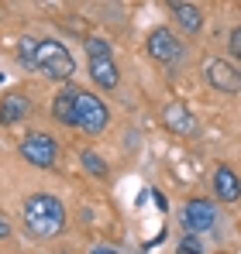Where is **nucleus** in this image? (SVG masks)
Listing matches in <instances>:
<instances>
[{
  "label": "nucleus",
  "mask_w": 241,
  "mask_h": 254,
  "mask_svg": "<svg viewBox=\"0 0 241 254\" xmlns=\"http://www.w3.org/2000/svg\"><path fill=\"white\" fill-rule=\"evenodd\" d=\"M24 227H28L31 237L52 241V237H59L62 227H66V206H62L55 196H45V192L28 196V199H24Z\"/></svg>",
  "instance_id": "obj_1"
},
{
  "label": "nucleus",
  "mask_w": 241,
  "mask_h": 254,
  "mask_svg": "<svg viewBox=\"0 0 241 254\" xmlns=\"http://www.w3.org/2000/svg\"><path fill=\"white\" fill-rule=\"evenodd\" d=\"M38 72H45L48 79H59V83H69L73 72H76V62L69 55V48L55 38H45L38 42Z\"/></svg>",
  "instance_id": "obj_2"
},
{
  "label": "nucleus",
  "mask_w": 241,
  "mask_h": 254,
  "mask_svg": "<svg viewBox=\"0 0 241 254\" xmlns=\"http://www.w3.org/2000/svg\"><path fill=\"white\" fill-rule=\"evenodd\" d=\"M107 124H111L107 103L100 96H93V93H80L76 96V127L83 134H100Z\"/></svg>",
  "instance_id": "obj_3"
},
{
  "label": "nucleus",
  "mask_w": 241,
  "mask_h": 254,
  "mask_svg": "<svg viewBox=\"0 0 241 254\" xmlns=\"http://www.w3.org/2000/svg\"><path fill=\"white\" fill-rule=\"evenodd\" d=\"M21 158L28 162V165H38V169H52L55 165V158H59V148H55V141L48 137V134H28L24 141H21Z\"/></svg>",
  "instance_id": "obj_4"
},
{
  "label": "nucleus",
  "mask_w": 241,
  "mask_h": 254,
  "mask_svg": "<svg viewBox=\"0 0 241 254\" xmlns=\"http://www.w3.org/2000/svg\"><path fill=\"white\" fill-rule=\"evenodd\" d=\"M214 223H217V206L210 199H190L186 203V210H183V227L186 230L207 234V230H214Z\"/></svg>",
  "instance_id": "obj_5"
},
{
  "label": "nucleus",
  "mask_w": 241,
  "mask_h": 254,
  "mask_svg": "<svg viewBox=\"0 0 241 254\" xmlns=\"http://www.w3.org/2000/svg\"><path fill=\"white\" fill-rule=\"evenodd\" d=\"M203 76H207V83L214 86V89H221V93H238L241 89V69H235L224 59H210L207 69H203Z\"/></svg>",
  "instance_id": "obj_6"
},
{
  "label": "nucleus",
  "mask_w": 241,
  "mask_h": 254,
  "mask_svg": "<svg viewBox=\"0 0 241 254\" xmlns=\"http://www.w3.org/2000/svg\"><path fill=\"white\" fill-rule=\"evenodd\" d=\"M162 124H165V130H172V134H179V137L197 134V117H193V114L186 110V103H179V100L165 103V110H162Z\"/></svg>",
  "instance_id": "obj_7"
},
{
  "label": "nucleus",
  "mask_w": 241,
  "mask_h": 254,
  "mask_svg": "<svg viewBox=\"0 0 241 254\" xmlns=\"http://www.w3.org/2000/svg\"><path fill=\"white\" fill-rule=\"evenodd\" d=\"M145 48H148V55H152L155 62H172V59L179 55V48H183V45L176 42V35H172L169 28H155V31L148 35Z\"/></svg>",
  "instance_id": "obj_8"
},
{
  "label": "nucleus",
  "mask_w": 241,
  "mask_h": 254,
  "mask_svg": "<svg viewBox=\"0 0 241 254\" xmlns=\"http://www.w3.org/2000/svg\"><path fill=\"white\" fill-rule=\"evenodd\" d=\"M76 96H80V89L66 86V89H62V93L52 100V117H55L59 124L76 127Z\"/></svg>",
  "instance_id": "obj_9"
},
{
  "label": "nucleus",
  "mask_w": 241,
  "mask_h": 254,
  "mask_svg": "<svg viewBox=\"0 0 241 254\" xmlns=\"http://www.w3.org/2000/svg\"><path fill=\"white\" fill-rule=\"evenodd\" d=\"M214 192H217V199H224V203H238L241 199V179L228 169V165H221V169L214 172Z\"/></svg>",
  "instance_id": "obj_10"
},
{
  "label": "nucleus",
  "mask_w": 241,
  "mask_h": 254,
  "mask_svg": "<svg viewBox=\"0 0 241 254\" xmlns=\"http://www.w3.org/2000/svg\"><path fill=\"white\" fill-rule=\"evenodd\" d=\"M28 114H31V103H28L24 93H7V96L0 100V124H17V121H24Z\"/></svg>",
  "instance_id": "obj_11"
},
{
  "label": "nucleus",
  "mask_w": 241,
  "mask_h": 254,
  "mask_svg": "<svg viewBox=\"0 0 241 254\" xmlns=\"http://www.w3.org/2000/svg\"><path fill=\"white\" fill-rule=\"evenodd\" d=\"M90 76H93V83L100 86V89H118V65H114L111 55L90 59Z\"/></svg>",
  "instance_id": "obj_12"
},
{
  "label": "nucleus",
  "mask_w": 241,
  "mask_h": 254,
  "mask_svg": "<svg viewBox=\"0 0 241 254\" xmlns=\"http://www.w3.org/2000/svg\"><path fill=\"white\" fill-rule=\"evenodd\" d=\"M172 14H176L179 28L190 31V35H197L203 28V14H200V7H193V3H172Z\"/></svg>",
  "instance_id": "obj_13"
},
{
  "label": "nucleus",
  "mask_w": 241,
  "mask_h": 254,
  "mask_svg": "<svg viewBox=\"0 0 241 254\" xmlns=\"http://www.w3.org/2000/svg\"><path fill=\"white\" fill-rule=\"evenodd\" d=\"M17 59H21V65L38 69V42L35 38H21L17 42Z\"/></svg>",
  "instance_id": "obj_14"
},
{
  "label": "nucleus",
  "mask_w": 241,
  "mask_h": 254,
  "mask_svg": "<svg viewBox=\"0 0 241 254\" xmlns=\"http://www.w3.org/2000/svg\"><path fill=\"white\" fill-rule=\"evenodd\" d=\"M80 158H83V169L90 172V175H97V179H104V175H107V165H104V158H100L97 151H83Z\"/></svg>",
  "instance_id": "obj_15"
},
{
  "label": "nucleus",
  "mask_w": 241,
  "mask_h": 254,
  "mask_svg": "<svg viewBox=\"0 0 241 254\" xmlns=\"http://www.w3.org/2000/svg\"><path fill=\"white\" fill-rule=\"evenodd\" d=\"M86 55H90V59L111 55V42H107V38H86Z\"/></svg>",
  "instance_id": "obj_16"
},
{
  "label": "nucleus",
  "mask_w": 241,
  "mask_h": 254,
  "mask_svg": "<svg viewBox=\"0 0 241 254\" xmlns=\"http://www.w3.org/2000/svg\"><path fill=\"white\" fill-rule=\"evenodd\" d=\"M179 251H186V254H203V241L193 234V230H190V234L179 241Z\"/></svg>",
  "instance_id": "obj_17"
},
{
  "label": "nucleus",
  "mask_w": 241,
  "mask_h": 254,
  "mask_svg": "<svg viewBox=\"0 0 241 254\" xmlns=\"http://www.w3.org/2000/svg\"><path fill=\"white\" fill-rule=\"evenodd\" d=\"M228 48H231V55H235V59H241V28H235V31H231V42H228Z\"/></svg>",
  "instance_id": "obj_18"
},
{
  "label": "nucleus",
  "mask_w": 241,
  "mask_h": 254,
  "mask_svg": "<svg viewBox=\"0 0 241 254\" xmlns=\"http://www.w3.org/2000/svg\"><path fill=\"white\" fill-rule=\"evenodd\" d=\"M3 237H10V223L0 216V241H3Z\"/></svg>",
  "instance_id": "obj_19"
}]
</instances>
